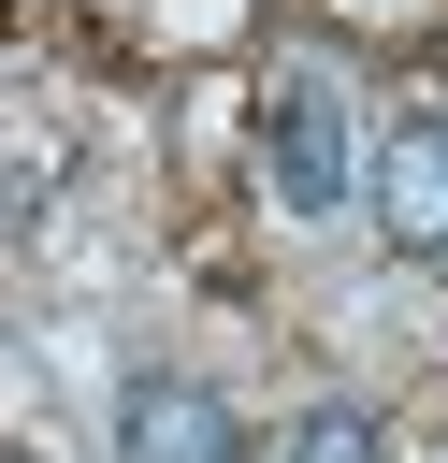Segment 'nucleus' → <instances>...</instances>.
Wrapping results in <instances>:
<instances>
[{
    "label": "nucleus",
    "mask_w": 448,
    "mask_h": 463,
    "mask_svg": "<svg viewBox=\"0 0 448 463\" xmlns=\"http://www.w3.org/2000/svg\"><path fill=\"white\" fill-rule=\"evenodd\" d=\"M260 188L289 217H347V188H361V87H347V58H289L260 87Z\"/></svg>",
    "instance_id": "nucleus-1"
},
{
    "label": "nucleus",
    "mask_w": 448,
    "mask_h": 463,
    "mask_svg": "<svg viewBox=\"0 0 448 463\" xmlns=\"http://www.w3.org/2000/svg\"><path fill=\"white\" fill-rule=\"evenodd\" d=\"M376 232L405 260H448V101H419V116L376 130Z\"/></svg>",
    "instance_id": "nucleus-2"
},
{
    "label": "nucleus",
    "mask_w": 448,
    "mask_h": 463,
    "mask_svg": "<svg viewBox=\"0 0 448 463\" xmlns=\"http://www.w3.org/2000/svg\"><path fill=\"white\" fill-rule=\"evenodd\" d=\"M116 463H260V449L202 376H130L116 391Z\"/></svg>",
    "instance_id": "nucleus-3"
},
{
    "label": "nucleus",
    "mask_w": 448,
    "mask_h": 463,
    "mask_svg": "<svg viewBox=\"0 0 448 463\" xmlns=\"http://www.w3.org/2000/svg\"><path fill=\"white\" fill-rule=\"evenodd\" d=\"M289 463H376V420H361V405H303Z\"/></svg>",
    "instance_id": "nucleus-4"
}]
</instances>
